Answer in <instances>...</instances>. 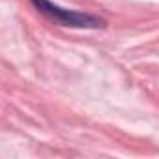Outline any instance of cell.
Segmentation results:
<instances>
[{
    "label": "cell",
    "mask_w": 159,
    "mask_h": 159,
    "mask_svg": "<svg viewBox=\"0 0 159 159\" xmlns=\"http://www.w3.org/2000/svg\"><path fill=\"white\" fill-rule=\"evenodd\" d=\"M32 2L47 15L58 19L60 23L67 25V26H98L101 25V21H98L96 17H90V15H83V13H77V11H67V10H62L54 4H51L49 0H32Z\"/></svg>",
    "instance_id": "6da1fadb"
}]
</instances>
